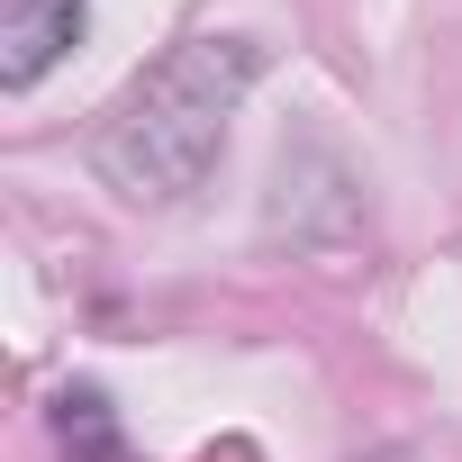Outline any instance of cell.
Here are the masks:
<instances>
[{
    "instance_id": "6da1fadb",
    "label": "cell",
    "mask_w": 462,
    "mask_h": 462,
    "mask_svg": "<svg viewBox=\"0 0 462 462\" xmlns=\"http://www.w3.org/2000/svg\"><path fill=\"white\" fill-rule=\"evenodd\" d=\"M254 73H263L254 37H181V46H163L118 91V109L91 127V172L136 208H181L217 172L226 118L245 109Z\"/></svg>"
},
{
    "instance_id": "7a4b0ae2",
    "label": "cell",
    "mask_w": 462,
    "mask_h": 462,
    "mask_svg": "<svg viewBox=\"0 0 462 462\" xmlns=\"http://www.w3.org/2000/svg\"><path fill=\"white\" fill-rule=\"evenodd\" d=\"M91 28V0H10L0 19V91H37Z\"/></svg>"
},
{
    "instance_id": "3957f363",
    "label": "cell",
    "mask_w": 462,
    "mask_h": 462,
    "mask_svg": "<svg viewBox=\"0 0 462 462\" xmlns=\"http://www.w3.org/2000/svg\"><path fill=\"white\" fill-rule=\"evenodd\" d=\"M55 453L64 462H118V417H109V399L91 381L55 399Z\"/></svg>"
}]
</instances>
